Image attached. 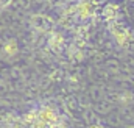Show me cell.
Segmentation results:
<instances>
[{
  "instance_id": "6da1fadb",
  "label": "cell",
  "mask_w": 134,
  "mask_h": 128,
  "mask_svg": "<svg viewBox=\"0 0 134 128\" xmlns=\"http://www.w3.org/2000/svg\"><path fill=\"white\" fill-rule=\"evenodd\" d=\"M3 52L8 53V55L16 53V52H17V45H16V42H14V41H8V42L3 45Z\"/></svg>"
},
{
  "instance_id": "7a4b0ae2",
  "label": "cell",
  "mask_w": 134,
  "mask_h": 128,
  "mask_svg": "<svg viewBox=\"0 0 134 128\" xmlns=\"http://www.w3.org/2000/svg\"><path fill=\"white\" fill-rule=\"evenodd\" d=\"M11 2H13V0H0V9L8 8V6L11 5Z\"/></svg>"
},
{
  "instance_id": "3957f363",
  "label": "cell",
  "mask_w": 134,
  "mask_h": 128,
  "mask_svg": "<svg viewBox=\"0 0 134 128\" xmlns=\"http://www.w3.org/2000/svg\"><path fill=\"white\" fill-rule=\"evenodd\" d=\"M91 128H100V127L98 125H94V127H91Z\"/></svg>"
}]
</instances>
